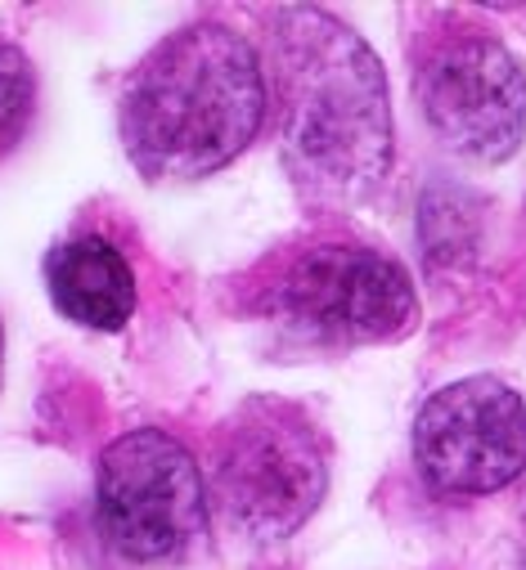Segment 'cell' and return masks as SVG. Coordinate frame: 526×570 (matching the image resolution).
<instances>
[{"instance_id":"obj_3","label":"cell","mask_w":526,"mask_h":570,"mask_svg":"<svg viewBox=\"0 0 526 570\" xmlns=\"http://www.w3.org/2000/svg\"><path fill=\"white\" fill-rule=\"evenodd\" d=\"M261 311L320 346L397 342L419 324L410 274L360 243H320L284 256L261 288Z\"/></svg>"},{"instance_id":"obj_9","label":"cell","mask_w":526,"mask_h":570,"mask_svg":"<svg viewBox=\"0 0 526 570\" xmlns=\"http://www.w3.org/2000/svg\"><path fill=\"white\" fill-rule=\"evenodd\" d=\"M32 104H37V81L28 59L14 46H0V154H10L28 121H32Z\"/></svg>"},{"instance_id":"obj_6","label":"cell","mask_w":526,"mask_h":570,"mask_svg":"<svg viewBox=\"0 0 526 570\" xmlns=\"http://www.w3.org/2000/svg\"><path fill=\"white\" fill-rule=\"evenodd\" d=\"M428 126L464 158L499 163L522 145L526 77L517 59L486 32L441 37L415 77Z\"/></svg>"},{"instance_id":"obj_10","label":"cell","mask_w":526,"mask_h":570,"mask_svg":"<svg viewBox=\"0 0 526 570\" xmlns=\"http://www.w3.org/2000/svg\"><path fill=\"white\" fill-rule=\"evenodd\" d=\"M0 346H6V337H0Z\"/></svg>"},{"instance_id":"obj_8","label":"cell","mask_w":526,"mask_h":570,"mask_svg":"<svg viewBox=\"0 0 526 570\" xmlns=\"http://www.w3.org/2000/svg\"><path fill=\"white\" fill-rule=\"evenodd\" d=\"M46 283L59 315L81 328L117 333L136 315V274L104 238H77L55 247L46 261Z\"/></svg>"},{"instance_id":"obj_1","label":"cell","mask_w":526,"mask_h":570,"mask_svg":"<svg viewBox=\"0 0 526 570\" xmlns=\"http://www.w3.org/2000/svg\"><path fill=\"white\" fill-rule=\"evenodd\" d=\"M284 167L320 207L364 203L391 167V104L373 50L324 10H284L271 28Z\"/></svg>"},{"instance_id":"obj_4","label":"cell","mask_w":526,"mask_h":570,"mask_svg":"<svg viewBox=\"0 0 526 570\" xmlns=\"http://www.w3.org/2000/svg\"><path fill=\"white\" fill-rule=\"evenodd\" d=\"M329 463L311 417L289 400H247L221 436L216 499L234 530L289 539L324 499Z\"/></svg>"},{"instance_id":"obj_2","label":"cell","mask_w":526,"mask_h":570,"mask_svg":"<svg viewBox=\"0 0 526 570\" xmlns=\"http://www.w3.org/2000/svg\"><path fill=\"white\" fill-rule=\"evenodd\" d=\"M266 117V72L256 50L194 23L158 41L121 90V145L149 180H198L247 149Z\"/></svg>"},{"instance_id":"obj_5","label":"cell","mask_w":526,"mask_h":570,"mask_svg":"<svg viewBox=\"0 0 526 570\" xmlns=\"http://www.w3.org/2000/svg\"><path fill=\"white\" fill-rule=\"evenodd\" d=\"M203 512L207 499L198 463L176 436L140 426L104 450L99 521L126 557L154 561L181 552L203 530Z\"/></svg>"},{"instance_id":"obj_7","label":"cell","mask_w":526,"mask_h":570,"mask_svg":"<svg viewBox=\"0 0 526 570\" xmlns=\"http://www.w3.org/2000/svg\"><path fill=\"white\" fill-rule=\"evenodd\" d=\"M415 459L437 494H490L526 472V404L495 377L437 391L415 422Z\"/></svg>"}]
</instances>
